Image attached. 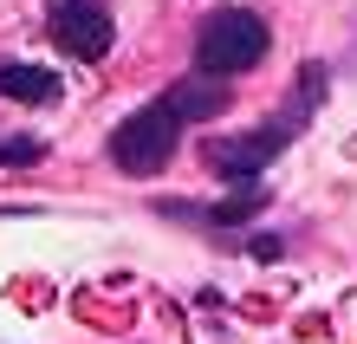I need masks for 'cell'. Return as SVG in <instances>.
<instances>
[{"label":"cell","instance_id":"6da1fadb","mask_svg":"<svg viewBox=\"0 0 357 344\" xmlns=\"http://www.w3.org/2000/svg\"><path fill=\"white\" fill-rule=\"evenodd\" d=\"M319 98H325V66H312V91H305V98H292V111H280V117L266 124V130H247V137H215V143L202 149V156H208V169H215L221 182H247V176H260V169H266V163L292 143V130H299V124L312 117V104H319Z\"/></svg>","mask_w":357,"mask_h":344},{"label":"cell","instance_id":"7a4b0ae2","mask_svg":"<svg viewBox=\"0 0 357 344\" xmlns=\"http://www.w3.org/2000/svg\"><path fill=\"white\" fill-rule=\"evenodd\" d=\"M266 46H273V33L254 7H215L195 33V66L208 78H241L266 59Z\"/></svg>","mask_w":357,"mask_h":344},{"label":"cell","instance_id":"3957f363","mask_svg":"<svg viewBox=\"0 0 357 344\" xmlns=\"http://www.w3.org/2000/svg\"><path fill=\"white\" fill-rule=\"evenodd\" d=\"M176 143H182V117L156 98V104L130 111V117L111 130V163L123 169V176H156V169H169Z\"/></svg>","mask_w":357,"mask_h":344},{"label":"cell","instance_id":"277c9868","mask_svg":"<svg viewBox=\"0 0 357 344\" xmlns=\"http://www.w3.org/2000/svg\"><path fill=\"white\" fill-rule=\"evenodd\" d=\"M46 27H52V39L72 59H104V52H111V33H117L104 0H52V7H46Z\"/></svg>","mask_w":357,"mask_h":344},{"label":"cell","instance_id":"5b68a950","mask_svg":"<svg viewBox=\"0 0 357 344\" xmlns=\"http://www.w3.org/2000/svg\"><path fill=\"white\" fill-rule=\"evenodd\" d=\"M162 104L182 117V124H208V117H221L227 104H234V91H227V78H208V72H195V78H182V84H169L162 91Z\"/></svg>","mask_w":357,"mask_h":344},{"label":"cell","instance_id":"8992f818","mask_svg":"<svg viewBox=\"0 0 357 344\" xmlns=\"http://www.w3.org/2000/svg\"><path fill=\"white\" fill-rule=\"evenodd\" d=\"M0 91L20 98V104H52L59 98V78L46 66H26V59H0Z\"/></svg>","mask_w":357,"mask_h":344},{"label":"cell","instance_id":"52a82bcc","mask_svg":"<svg viewBox=\"0 0 357 344\" xmlns=\"http://www.w3.org/2000/svg\"><path fill=\"white\" fill-rule=\"evenodd\" d=\"M39 156H46L39 137H0V163H39Z\"/></svg>","mask_w":357,"mask_h":344},{"label":"cell","instance_id":"ba28073f","mask_svg":"<svg viewBox=\"0 0 357 344\" xmlns=\"http://www.w3.org/2000/svg\"><path fill=\"white\" fill-rule=\"evenodd\" d=\"M247 208H254V202H234V208H221V221H247ZM162 214H195V208H176V202H169V208H162ZM195 221H215V214H208V208H202V214H195Z\"/></svg>","mask_w":357,"mask_h":344}]
</instances>
